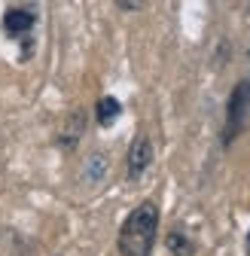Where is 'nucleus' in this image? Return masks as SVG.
I'll list each match as a JSON object with an SVG mask.
<instances>
[{
    "label": "nucleus",
    "instance_id": "1",
    "mask_svg": "<svg viewBox=\"0 0 250 256\" xmlns=\"http://www.w3.org/2000/svg\"><path fill=\"white\" fill-rule=\"evenodd\" d=\"M156 235H159V204L146 198L125 216L116 238V250L119 256H152Z\"/></svg>",
    "mask_w": 250,
    "mask_h": 256
},
{
    "label": "nucleus",
    "instance_id": "2",
    "mask_svg": "<svg viewBox=\"0 0 250 256\" xmlns=\"http://www.w3.org/2000/svg\"><path fill=\"white\" fill-rule=\"evenodd\" d=\"M34 28H37V0H6V10L0 16L4 37L22 46V61L34 52Z\"/></svg>",
    "mask_w": 250,
    "mask_h": 256
},
{
    "label": "nucleus",
    "instance_id": "3",
    "mask_svg": "<svg viewBox=\"0 0 250 256\" xmlns=\"http://www.w3.org/2000/svg\"><path fill=\"white\" fill-rule=\"evenodd\" d=\"M247 107H250V82H238L235 92L229 94V104H226V125H223V144L226 146L238 138L244 116H247Z\"/></svg>",
    "mask_w": 250,
    "mask_h": 256
},
{
    "label": "nucleus",
    "instance_id": "4",
    "mask_svg": "<svg viewBox=\"0 0 250 256\" xmlns=\"http://www.w3.org/2000/svg\"><path fill=\"white\" fill-rule=\"evenodd\" d=\"M125 165H128V180H140L150 165H152V140L146 134H134L132 146H128V158H125Z\"/></svg>",
    "mask_w": 250,
    "mask_h": 256
},
{
    "label": "nucleus",
    "instance_id": "5",
    "mask_svg": "<svg viewBox=\"0 0 250 256\" xmlns=\"http://www.w3.org/2000/svg\"><path fill=\"white\" fill-rule=\"evenodd\" d=\"M82 134H86V113H82V110H74V113L68 116V122L61 125L58 146H61V150H74Z\"/></svg>",
    "mask_w": 250,
    "mask_h": 256
},
{
    "label": "nucleus",
    "instance_id": "6",
    "mask_svg": "<svg viewBox=\"0 0 250 256\" xmlns=\"http://www.w3.org/2000/svg\"><path fill=\"white\" fill-rule=\"evenodd\" d=\"M107 171H110V158H107V152H92L88 158H86V165H82V180L86 183H101L104 177H107Z\"/></svg>",
    "mask_w": 250,
    "mask_h": 256
},
{
    "label": "nucleus",
    "instance_id": "7",
    "mask_svg": "<svg viewBox=\"0 0 250 256\" xmlns=\"http://www.w3.org/2000/svg\"><path fill=\"white\" fill-rule=\"evenodd\" d=\"M119 116H122V104L113 98V94H104V98H98V104H95V119H98L101 128L116 125Z\"/></svg>",
    "mask_w": 250,
    "mask_h": 256
},
{
    "label": "nucleus",
    "instance_id": "8",
    "mask_svg": "<svg viewBox=\"0 0 250 256\" xmlns=\"http://www.w3.org/2000/svg\"><path fill=\"white\" fill-rule=\"evenodd\" d=\"M168 250H171V256H196V244H192V238L186 235V232H180V229H174V232H168Z\"/></svg>",
    "mask_w": 250,
    "mask_h": 256
},
{
    "label": "nucleus",
    "instance_id": "9",
    "mask_svg": "<svg viewBox=\"0 0 250 256\" xmlns=\"http://www.w3.org/2000/svg\"><path fill=\"white\" fill-rule=\"evenodd\" d=\"M144 4H146V0H116V6H119L122 12H138Z\"/></svg>",
    "mask_w": 250,
    "mask_h": 256
},
{
    "label": "nucleus",
    "instance_id": "10",
    "mask_svg": "<svg viewBox=\"0 0 250 256\" xmlns=\"http://www.w3.org/2000/svg\"><path fill=\"white\" fill-rule=\"evenodd\" d=\"M247 256H250V232H247Z\"/></svg>",
    "mask_w": 250,
    "mask_h": 256
}]
</instances>
